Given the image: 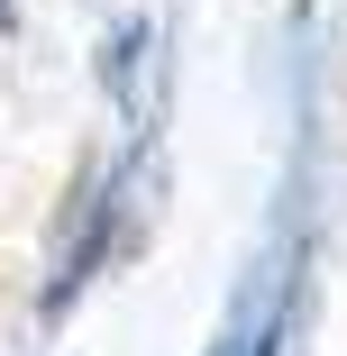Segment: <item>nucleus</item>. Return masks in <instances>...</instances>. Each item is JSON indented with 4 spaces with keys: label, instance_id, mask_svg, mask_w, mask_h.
Wrapping results in <instances>:
<instances>
[{
    "label": "nucleus",
    "instance_id": "f257e3e1",
    "mask_svg": "<svg viewBox=\"0 0 347 356\" xmlns=\"http://www.w3.org/2000/svg\"><path fill=\"white\" fill-rule=\"evenodd\" d=\"M137 174L147 165H110L101 183H83V201H74V229H64V247H55V274H46V293H37V311L46 320H64L92 283H101V265L128 247V210H137Z\"/></svg>",
    "mask_w": 347,
    "mask_h": 356
},
{
    "label": "nucleus",
    "instance_id": "f03ea898",
    "mask_svg": "<svg viewBox=\"0 0 347 356\" xmlns=\"http://www.w3.org/2000/svg\"><path fill=\"white\" fill-rule=\"evenodd\" d=\"M284 338H293V274H274V283H256V293L238 302V320L201 356H284Z\"/></svg>",
    "mask_w": 347,
    "mask_h": 356
},
{
    "label": "nucleus",
    "instance_id": "7ed1b4c3",
    "mask_svg": "<svg viewBox=\"0 0 347 356\" xmlns=\"http://www.w3.org/2000/svg\"><path fill=\"white\" fill-rule=\"evenodd\" d=\"M156 55V19H119L110 28V55H101V83H110V101L128 110V119H147V92H137V64Z\"/></svg>",
    "mask_w": 347,
    "mask_h": 356
},
{
    "label": "nucleus",
    "instance_id": "20e7f679",
    "mask_svg": "<svg viewBox=\"0 0 347 356\" xmlns=\"http://www.w3.org/2000/svg\"><path fill=\"white\" fill-rule=\"evenodd\" d=\"M0 28H10V0H0Z\"/></svg>",
    "mask_w": 347,
    "mask_h": 356
}]
</instances>
